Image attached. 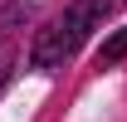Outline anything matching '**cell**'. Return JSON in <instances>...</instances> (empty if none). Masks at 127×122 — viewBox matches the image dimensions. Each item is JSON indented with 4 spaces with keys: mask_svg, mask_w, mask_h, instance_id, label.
<instances>
[{
    "mask_svg": "<svg viewBox=\"0 0 127 122\" xmlns=\"http://www.w3.org/2000/svg\"><path fill=\"white\" fill-rule=\"evenodd\" d=\"M117 59H127V25H122L117 34H108V39H103V49H98V63H103V68H112Z\"/></svg>",
    "mask_w": 127,
    "mask_h": 122,
    "instance_id": "2",
    "label": "cell"
},
{
    "mask_svg": "<svg viewBox=\"0 0 127 122\" xmlns=\"http://www.w3.org/2000/svg\"><path fill=\"white\" fill-rule=\"evenodd\" d=\"M10 68H15V39L0 34V88L10 83Z\"/></svg>",
    "mask_w": 127,
    "mask_h": 122,
    "instance_id": "3",
    "label": "cell"
},
{
    "mask_svg": "<svg viewBox=\"0 0 127 122\" xmlns=\"http://www.w3.org/2000/svg\"><path fill=\"white\" fill-rule=\"evenodd\" d=\"M108 10H112V0H73L64 15H54L44 25V30L34 34V49H30V63L34 68H64V63L78 54V44L88 39V34L108 20Z\"/></svg>",
    "mask_w": 127,
    "mask_h": 122,
    "instance_id": "1",
    "label": "cell"
}]
</instances>
